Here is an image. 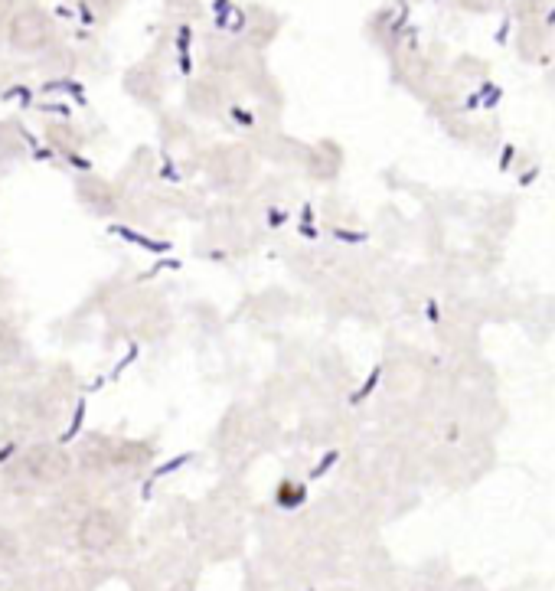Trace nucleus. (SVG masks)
<instances>
[{"label": "nucleus", "mask_w": 555, "mask_h": 591, "mask_svg": "<svg viewBox=\"0 0 555 591\" xmlns=\"http://www.w3.org/2000/svg\"><path fill=\"white\" fill-rule=\"evenodd\" d=\"M20 471L33 477L36 484H56L63 480L69 471V458L53 445H33L27 454L20 458Z\"/></svg>", "instance_id": "nucleus-1"}, {"label": "nucleus", "mask_w": 555, "mask_h": 591, "mask_svg": "<svg viewBox=\"0 0 555 591\" xmlns=\"http://www.w3.org/2000/svg\"><path fill=\"white\" fill-rule=\"evenodd\" d=\"M49 33H53V27H49V20L40 10H23V14H17L14 23H10V40H14V46L23 49V53H33V49L46 46Z\"/></svg>", "instance_id": "nucleus-2"}, {"label": "nucleus", "mask_w": 555, "mask_h": 591, "mask_svg": "<svg viewBox=\"0 0 555 591\" xmlns=\"http://www.w3.org/2000/svg\"><path fill=\"white\" fill-rule=\"evenodd\" d=\"M118 539V520L108 510H92L79 526V543L89 552H105Z\"/></svg>", "instance_id": "nucleus-3"}, {"label": "nucleus", "mask_w": 555, "mask_h": 591, "mask_svg": "<svg viewBox=\"0 0 555 591\" xmlns=\"http://www.w3.org/2000/svg\"><path fill=\"white\" fill-rule=\"evenodd\" d=\"M79 196L85 203H89L92 209H98V213H111V196H108V190H105V183H98V180H92V177H85V180H79Z\"/></svg>", "instance_id": "nucleus-4"}, {"label": "nucleus", "mask_w": 555, "mask_h": 591, "mask_svg": "<svg viewBox=\"0 0 555 591\" xmlns=\"http://www.w3.org/2000/svg\"><path fill=\"white\" fill-rule=\"evenodd\" d=\"M20 556V543H17V536L10 533V529L0 526V569H10V565L17 562Z\"/></svg>", "instance_id": "nucleus-5"}, {"label": "nucleus", "mask_w": 555, "mask_h": 591, "mask_svg": "<svg viewBox=\"0 0 555 591\" xmlns=\"http://www.w3.org/2000/svg\"><path fill=\"white\" fill-rule=\"evenodd\" d=\"M7 7H10V0H0V17L7 14Z\"/></svg>", "instance_id": "nucleus-6"}, {"label": "nucleus", "mask_w": 555, "mask_h": 591, "mask_svg": "<svg viewBox=\"0 0 555 591\" xmlns=\"http://www.w3.org/2000/svg\"><path fill=\"white\" fill-rule=\"evenodd\" d=\"M0 288H4V285H0Z\"/></svg>", "instance_id": "nucleus-7"}]
</instances>
